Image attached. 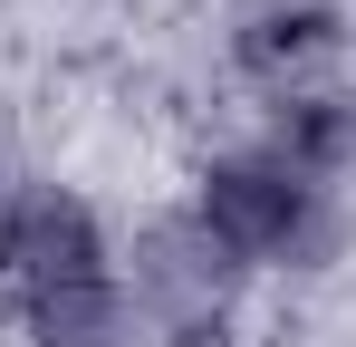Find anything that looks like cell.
<instances>
[{"label": "cell", "instance_id": "5", "mask_svg": "<svg viewBox=\"0 0 356 347\" xmlns=\"http://www.w3.org/2000/svg\"><path fill=\"white\" fill-rule=\"evenodd\" d=\"M270 155H280L289 174H308V183L327 193V183L356 164V97H347V87L289 97V107H280V135H270Z\"/></svg>", "mask_w": 356, "mask_h": 347}, {"label": "cell", "instance_id": "3", "mask_svg": "<svg viewBox=\"0 0 356 347\" xmlns=\"http://www.w3.org/2000/svg\"><path fill=\"white\" fill-rule=\"evenodd\" d=\"M87 280H116V251H106L97 213L77 193H58V183H19L0 203V299L39 309V299L87 289Z\"/></svg>", "mask_w": 356, "mask_h": 347}, {"label": "cell", "instance_id": "1", "mask_svg": "<svg viewBox=\"0 0 356 347\" xmlns=\"http://www.w3.org/2000/svg\"><path fill=\"white\" fill-rule=\"evenodd\" d=\"M193 222L222 241V261H232V270L318 261V251H327V193H318L308 174H289L270 145H260V155H222V164H202Z\"/></svg>", "mask_w": 356, "mask_h": 347}, {"label": "cell", "instance_id": "2", "mask_svg": "<svg viewBox=\"0 0 356 347\" xmlns=\"http://www.w3.org/2000/svg\"><path fill=\"white\" fill-rule=\"evenodd\" d=\"M116 289H125V318H145L174 347H202L232 309V261L193 213H164V222L135 231V261L116 270Z\"/></svg>", "mask_w": 356, "mask_h": 347}, {"label": "cell", "instance_id": "6", "mask_svg": "<svg viewBox=\"0 0 356 347\" xmlns=\"http://www.w3.org/2000/svg\"><path fill=\"white\" fill-rule=\"evenodd\" d=\"M19 318V338L29 347H125V289L116 280H87V289H58V299H39V309H10Z\"/></svg>", "mask_w": 356, "mask_h": 347}, {"label": "cell", "instance_id": "4", "mask_svg": "<svg viewBox=\"0 0 356 347\" xmlns=\"http://www.w3.org/2000/svg\"><path fill=\"white\" fill-rule=\"evenodd\" d=\"M232 58H241V77H250L270 107H289V97H318L327 68L347 58V20H337L327 0H270V10L241 20Z\"/></svg>", "mask_w": 356, "mask_h": 347}]
</instances>
